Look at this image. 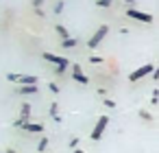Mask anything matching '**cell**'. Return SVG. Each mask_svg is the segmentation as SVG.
Returning a JSON list of instances; mask_svg holds the SVG:
<instances>
[{
    "mask_svg": "<svg viewBox=\"0 0 159 153\" xmlns=\"http://www.w3.org/2000/svg\"><path fill=\"white\" fill-rule=\"evenodd\" d=\"M107 35H109V24H100V26L96 29V33L87 40V46H89V48H98L100 42H102Z\"/></svg>",
    "mask_w": 159,
    "mask_h": 153,
    "instance_id": "cell-1",
    "label": "cell"
},
{
    "mask_svg": "<svg viewBox=\"0 0 159 153\" xmlns=\"http://www.w3.org/2000/svg\"><path fill=\"white\" fill-rule=\"evenodd\" d=\"M7 79L11 83H20V85H33L37 83V74H20V72H9Z\"/></svg>",
    "mask_w": 159,
    "mask_h": 153,
    "instance_id": "cell-2",
    "label": "cell"
},
{
    "mask_svg": "<svg viewBox=\"0 0 159 153\" xmlns=\"http://www.w3.org/2000/svg\"><path fill=\"white\" fill-rule=\"evenodd\" d=\"M155 70V66L152 64H144V66H139V68H135L131 74H129V81L131 83H135V81H139V79H144V77H148L150 72Z\"/></svg>",
    "mask_w": 159,
    "mask_h": 153,
    "instance_id": "cell-3",
    "label": "cell"
},
{
    "mask_svg": "<svg viewBox=\"0 0 159 153\" xmlns=\"http://www.w3.org/2000/svg\"><path fill=\"white\" fill-rule=\"evenodd\" d=\"M107 125H109V118H107V116H100V118H98V122H96V127L92 129V140H94V142H98V140L102 138V133H105Z\"/></svg>",
    "mask_w": 159,
    "mask_h": 153,
    "instance_id": "cell-4",
    "label": "cell"
},
{
    "mask_svg": "<svg viewBox=\"0 0 159 153\" xmlns=\"http://www.w3.org/2000/svg\"><path fill=\"white\" fill-rule=\"evenodd\" d=\"M126 16H129V18H133V20H137V22H144V24H152V16H150V13H146V11L129 9V11H126Z\"/></svg>",
    "mask_w": 159,
    "mask_h": 153,
    "instance_id": "cell-5",
    "label": "cell"
},
{
    "mask_svg": "<svg viewBox=\"0 0 159 153\" xmlns=\"http://www.w3.org/2000/svg\"><path fill=\"white\" fill-rule=\"evenodd\" d=\"M44 59L50 61V64H55V66H61V68H68V66H70V61H68L66 57L55 55V53H44Z\"/></svg>",
    "mask_w": 159,
    "mask_h": 153,
    "instance_id": "cell-6",
    "label": "cell"
},
{
    "mask_svg": "<svg viewBox=\"0 0 159 153\" xmlns=\"http://www.w3.org/2000/svg\"><path fill=\"white\" fill-rule=\"evenodd\" d=\"M72 79H74V81H79V83H83V85H87V83H89V77H87V74H83V70H81V66H79V64H72Z\"/></svg>",
    "mask_w": 159,
    "mask_h": 153,
    "instance_id": "cell-7",
    "label": "cell"
},
{
    "mask_svg": "<svg viewBox=\"0 0 159 153\" xmlns=\"http://www.w3.org/2000/svg\"><path fill=\"white\" fill-rule=\"evenodd\" d=\"M16 92H18L20 96H31V94H37V83H33V85H20Z\"/></svg>",
    "mask_w": 159,
    "mask_h": 153,
    "instance_id": "cell-8",
    "label": "cell"
},
{
    "mask_svg": "<svg viewBox=\"0 0 159 153\" xmlns=\"http://www.w3.org/2000/svg\"><path fill=\"white\" fill-rule=\"evenodd\" d=\"M22 129L29 131V133H42L44 131V125H39V122H24Z\"/></svg>",
    "mask_w": 159,
    "mask_h": 153,
    "instance_id": "cell-9",
    "label": "cell"
},
{
    "mask_svg": "<svg viewBox=\"0 0 159 153\" xmlns=\"http://www.w3.org/2000/svg\"><path fill=\"white\" fill-rule=\"evenodd\" d=\"M31 107H33V105H29V103H24V105L20 107V120L29 122V116H31Z\"/></svg>",
    "mask_w": 159,
    "mask_h": 153,
    "instance_id": "cell-10",
    "label": "cell"
},
{
    "mask_svg": "<svg viewBox=\"0 0 159 153\" xmlns=\"http://www.w3.org/2000/svg\"><path fill=\"white\" fill-rule=\"evenodd\" d=\"M48 114H50V116H52V118H55L57 122H61V116H59V105H57V103H52V105H50Z\"/></svg>",
    "mask_w": 159,
    "mask_h": 153,
    "instance_id": "cell-11",
    "label": "cell"
},
{
    "mask_svg": "<svg viewBox=\"0 0 159 153\" xmlns=\"http://www.w3.org/2000/svg\"><path fill=\"white\" fill-rule=\"evenodd\" d=\"M48 142H50L48 138H42V140H39V144H37V153H44V151L48 149Z\"/></svg>",
    "mask_w": 159,
    "mask_h": 153,
    "instance_id": "cell-12",
    "label": "cell"
},
{
    "mask_svg": "<svg viewBox=\"0 0 159 153\" xmlns=\"http://www.w3.org/2000/svg\"><path fill=\"white\" fill-rule=\"evenodd\" d=\"M55 31H57V33H59V35H61L63 40H66V37H70V33H68V31H66V29H63L61 24H55Z\"/></svg>",
    "mask_w": 159,
    "mask_h": 153,
    "instance_id": "cell-13",
    "label": "cell"
},
{
    "mask_svg": "<svg viewBox=\"0 0 159 153\" xmlns=\"http://www.w3.org/2000/svg\"><path fill=\"white\" fill-rule=\"evenodd\" d=\"M76 44H79V42H76L74 37H66V40H63V46H66V48H74Z\"/></svg>",
    "mask_w": 159,
    "mask_h": 153,
    "instance_id": "cell-14",
    "label": "cell"
},
{
    "mask_svg": "<svg viewBox=\"0 0 159 153\" xmlns=\"http://www.w3.org/2000/svg\"><path fill=\"white\" fill-rule=\"evenodd\" d=\"M157 101H159V90H152V96H150V103H152V107L157 105Z\"/></svg>",
    "mask_w": 159,
    "mask_h": 153,
    "instance_id": "cell-15",
    "label": "cell"
},
{
    "mask_svg": "<svg viewBox=\"0 0 159 153\" xmlns=\"http://www.w3.org/2000/svg\"><path fill=\"white\" fill-rule=\"evenodd\" d=\"M89 61H92V64H102L105 59H102V57H98V55H89Z\"/></svg>",
    "mask_w": 159,
    "mask_h": 153,
    "instance_id": "cell-16",
    "label": "cell"
},
{
    "mask_svg": "<svg viewBox=\"0 0 159 153\" xmlns=\"http://www.w3.org/2000/svg\"><path fill=\"white\" fill-rule=\"evenodd\" d=\"M139 116H142L144 120H152V116H150V112H146V109H139Z\"/></svg>",
    "mask_w": 159,
    "mask_h": 153,
    "instance_id": "cell-17",
    "label": "cell"
},
{
    "mask_svg": "<svg viewBox=\"0 0 159 153\" xmlns=\"http://www.w3.org/2000/svg\"><path fill=\"white\" fill-rule=\"evenodd\" d=\"M61 11H63V2L57 0V2H55V13H61Z\"/></svg>",
    "mask_w": 159,
    "mask_h": 153,
    "instance_id": "cell-18",
    "label": "cell"
},
{
    "mask_svg": "<svg viewBox=\"0 0 159 153\" xmlns=\"http://www.w3.org/2000/svg\"><path fill=\"white\" fill-rule=\"evenodd\" d=\"M48 90H50L52 94H59V85H57V83H48Z\"/></svg>",
    "mask_w": 159,
    "mask_h": 153,
    "instance_id": "cell-19",
    "label": "cell"
},
{
    "mask_svg": "<svg viewBox=\"0 0 159 153\" xmlns=\"http://www.w3.org/2000/svg\"><path fill=\"white\" fill-rule=\"evenodd\" d=\"M105 107H109V109H113V107H116V103H113L111 98H105Z\"/></svg>",
    "mask_w": 159,
    "mask_h": 153,
    "instance_id": "cell-20",
    "label": "cell"
},
{
    "mask_svg": "<svg viewBox=\"0 0 159 153\" xmlns=\"http://www.w3.org/2000/svg\"><path fill=\"white\" fill-rule=\"evenodd\" d=\"M22 125H24V120H20V118L13 120V127H16V129H22Z\"/></svg>",
    "mask_w": 159,
    "mask_h": 153,
    "instance_id": "cell-21",
    "label": "cell"
},
{
    "mask_svg": "<svg viewBox=\"0 0 159 153\" xmlns=\"http://www.w3.org/2000/svg\"><path fill=\"white\" fill-rule=\"evenodd\" d=\"M76 144H79V138H72L70 140V149H76Z\"/></svg>",
    "mask_w": 159,
    "mask_h": 153,
    "instance_id": "cell-22",
    "label": "cell"
},
{
    "mask_svg": "<svg viewBox=\"0 0 159 153\" xmlns=\"http://www.w3.org/2000/svg\"><path fill=\"white\" fill-rule=\"evenodd\" d=\"M44 2H46V0H33V7H42Z\"/></svg>",
    "mask_w": 159,
    "mask_h": 153,
    "instance_id": "cell-23",
    "label": "cell"
},
{
    "mask_svg": "<svg viewBox=\"0 0 159 153\" xmlns=\"http://www.w3.org/2000/svg\"><path fill=\"white\" fill-rule=\"evenodd\" d=\"M55 72H57V74H63V72H66V68H61V66H57V68H55Z\"/></svg>",
    "mask_w": 159,
    "mask_h": 153,
    "instance_id": "cell-24",
    "label": "cell"
},
{
    "mask_svg": "<svg viewBox=\"0 0 159 153\" xmlns=\"http://www.w3.org/2000/svg\"><path fill=\"white\" fill-rule=\"evenodd\" d=\"M122 2H124V5H133V2H135V0H122Z\"/></svg>",
    "mask_w": 159,
    "mask_h": 153,
    "instance_id": "cell-25",
    "label": "cell"
},
{
    "mask_svg": "<svg viewBox=\"0 0 159 153\" xmlns=\"http://www.w3.org/2000/svg\"><path fill=\"white\" fill-rule=\"evenodd\" d=\"M74 153H85V151H81V149H76V151H74Z\"/></svg>",
    "mask_w": 159,
    "mask_h": 153,
    "instance_id": "cell-26",
    "label": "cell"
},
{
    "mask_svg": "<svg viewBox=\"0 0 159 153\" xmlns=\"http://www.w3.org/2000/svg\"><path fill=\"white\" fill-rule=\"evenodd\" d=\"M7 153H16V151H13V149H9V151H7Z\"/></svg>",
    "mask_w": 159,
    "mask_h": 153,
    "instance_id": "cell-27",
    "label": "cell"
}]
</instances>
